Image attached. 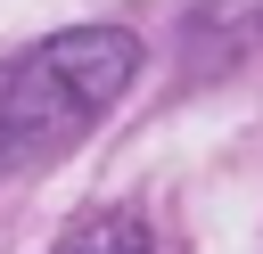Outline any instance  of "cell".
<instances>
[{
    "instance_id": "1",
    "label": "cell",
    "mask_w": 263,
    "mask_h": 254,
    "mask_svg": "<svg viewBox=\"0 0 263 254\" xmlns=\"http://www.w3.org/2000/svg\"><path fill=\"white\" fill-rule=\"evenodd\" d=\"M140 74V33L123 25H74L0 66V172H33L66 156Z\"/></svg>"
},
{
    "instance_id": "2",
    "label": "cell",
    "mask_w": 263,
    "mask_h": 254,
    "mask_svg": "<svg viewBox=\"0 0 263 254\" xmlns=\"http://www.w3.org/2000/svg\"><path fill=\"white\" fill-rule=\"evenodd\" d=\"M49 254H156V246H148V229H140L132 213H99V221H82L66 246H49Z\"/></svg>"
}]
</instances>
